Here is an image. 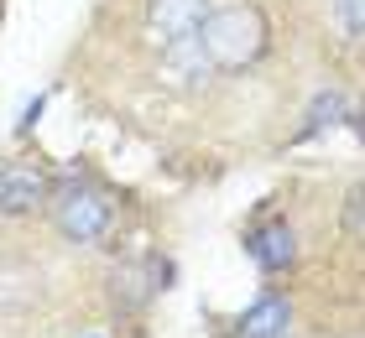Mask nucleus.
I'll list each match as a JSON object with an SVG mask.
<instances>
[{
	"mask_svg": "<svg viewBox=\"0 0 365 338\" xmlns=\"http://www.w3.org/2000/svg\"><path fill=\"white\" fill-rule=\"evenodd\" d=\"M47 208H53L58 234H63V240H73V245L105 240L110 224H115V203L99 193L89 177H63L58 193H47Z\"/></svg>",
	"mask_w": 365,
	"mask_h": 338,
	"instance_id": "obj_2",
	"label": "nucleus"
},
{
	"mask_svg": "<svg viewBox=\"0 0 365 338\" xmlns=\"http://www.w3.org/2000/svg\"><path fill=\"white\" fill-rule=\"evenodd\" d=\"M204 53L214 68H225V73H235V68H251L261 63V53H267V16H261L251 0H235V6H220L204 16Z\"/></svg>",
	"mask_w": 365,
	"mask_h": 338,
	"instance_id": "obj_1",
	"label": "nucleus"
},
{
	"mask_svg": "<svg viewBox=\"0 0 365 338\" xmlns=\"http://www.w3.org/2000/svg\"><path fill=\"white\" fill-rule=\"evenodd\" d=\"M89 338H94V333H89Z\"/></svg>",
	"mask_w": 365,
	"mask_h": 338,
	"instance_id": "obj_12",
	"label": "nucleus"
},
{
	"mask_svg": "<svg viewBox=\"0 0 365 338\" xmlns=\"http://www.w3.org/2000/svg\"><path fill=\"white\" fill-rule=\"evenodd\" d=\"M287 328H292V307H287V297H282V292H261V297H256V307H245V312H240L235 338H287Z\"/></svg>",
	"mask_w": 365,
	"mask_h": 338,
	"instance_id": "obj_6",
	"label": "nucleus"
},
{
	"mask_svg": "<svg viewBox=\"0 0 365 338\" xmlns=\"http://www.w3.org/2000/svg\"><path fill=\"white\" fill-rule=\"evenodd\" d=\"M209 11H214V0H146V42L157 53L173 42H188L204 31Z\"/></svg>",
	"mask_w": 365,
	"mask_h": 338,
	"instance_id": "obj_3",
	"label": "nucleus"
},
{
	"mask_svg": "<svg viewBox=\"0 0 365 338\" xmlns=\"http://www.w3.org/2000/svg\"><path fill=\"white\" fill-rule=\"evenodd\" d=\"M110 297L120 302V307H146L157 292H152V265L146 260H125L110 270Z\"/></svg>",
	"mask_w": 365,
	"mask_h": 338,
	"instance_id": "obj_7",
	"label": "nucleus"
},
{
	"mask_svg": "<svg viewBox=\"0 0 365 338\" xmlns=\"http://www.w3.org/2000/svg\"><path fill=\"white\" fill-rule=\"evenodd\" d=\"M37 292H42V281L26 265H0V312H26L37 302Z\"/></svg>",
	"mask_w": 365,
	"mask_h": 338,
	"instance_id": "obj_8",
	"label": "nucleus"
},
{
	"mask_svg": "<svg viewBox=\"0 0 365 338\" xmlns=\"http://www.w3.org/2000/svg\"><path fill=\"white\" fill-rule=\"evenodd\" d=\"M334 16H339V26H344V42H360V0H334Z\"/></svg>",
	"mask_w": 365,
	"mask_h": 338,
	"instance_id": "obj_10",
	"label": "nucleus"
},
{
	"mask_svg": "<svg viewBox=\"0 0 365 338\" xmlns=\"http://www.w3.org/2000/svg\"><path fill=\"white\" fill-rule=\"evenodd\" d=\"M245 255L267 270V276L287 270L297 260V234H292V224H287V218H272V224L251 229V234H245Z\"/></svg>",
	"mask_w": 365,
	"mask_h": 338,
	"instance_id": "obj_5",
	"label": "nucleus"
},
{
	"mask_svg": "<svg viewBox=\"0 0 365 338\" xmlns=\"http://www.w3.org/2000/svg\"><path fill=\"white\" fill-rule=\"evenodd\" d=\"M339 115H344V99H339V94H319V105L308 110V125H303V135H319L324 125H334Z\"/></svg>",
	"mask_w": 365,
	"mask_h": 338,
	"instance_id": "obj_9",
	"label": "nucleus"
},
{
	"mask_svg": "<svg viewBox=\"0 0 365 338\" xmlns=\"http://www.w3.org/2000/svg\"><path fill=\"white\" fill-rule=\"evenodd\" d=\"M47 208V177L37 167H0V218H21Z\"/></svg>",
	"mask_w": 365,
	"mask_h": 338,
	"instance_id": "obj_4",
	"label": "nucleus"
},
{
	"mask_svg": "<svg viewBox=\"0 0 365 338\" xmlns=\"http://www.w3.org/2000/svg\"><path fill=\"white\" fill-rule=\"evenodd\" d=\"M344 234H350V245H360V193L344 198Z\"/></svg>",
	"mask_w": 365,
	"mask_h": 338,
	"instance_id": "obj_11",
	"label": "nucleus"
}]
</instances>
